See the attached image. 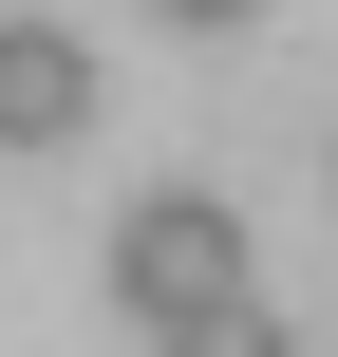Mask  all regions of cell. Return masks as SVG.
<instances>
[{
    "label": "cell",
    "instance_id": "1",
    "mask_svg": "<svg viewBox=\"0 0 338 357\" xmlns=\"http://www.w3.org/2000/svg\"><path fill=\"white\" fill-rule=\"evenodd\" d=\"M113 282H132V320H169V339H188V320H226V301H245V226H226L207 188H151V207L113 226Z\"/></svg>",
    "mask_w": 338,
    "mask_h": 357
},
{
    "label": "cell",
    "instance_id": "3",
    "mask_svg": "<svg viewBox=\"0 0 338 357\" xmlns=\"http://www.w3.org/2000/svg\"><path fill=\"white\" fill-rule=\"evenodd\" d=\"M169 357H301V339H282L263 301H226V320H188V339H169Z\"/></svg>",
    "mask_w": 338,
    "mask_h": 357
},
{
    "label": "cell",
    "instance_id": "4",
    "mask_svg": "<svg viewBox=\"0 0 338 357\" xmlns=\"http://www.w3.org/2000/svg\"><path fill=\"white\" fill-rule=\"evenodd\" d=\"M169 19H245V0H169Z\"/></svg>",
    "mask_w": 338,
    "mask_h": 357
},
{
    "label": "cell",
    "instance_id": "2",
    "mask_svg": "<svg viewBox=\"0 0 338 357\" xmlns=\"http://www.w3.org/2000/svg\"><path fill=\"white\" fill-rule=\"evenodd\" d=\"M75 113H94V56L56 19H0V151H56Z\"/></svg>",
    "mask_w": 338,
    "mask_h": 357
}]
</instances>
